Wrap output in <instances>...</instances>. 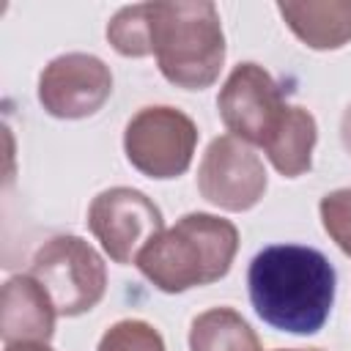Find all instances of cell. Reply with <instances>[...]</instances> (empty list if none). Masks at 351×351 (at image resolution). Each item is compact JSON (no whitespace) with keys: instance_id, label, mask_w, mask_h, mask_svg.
Returning a JSON list of instances; mask_svg holds the SVG:
<instances>
[{"instance_id":"6da1fadb","label":"cell","mask_w":351,"mask_h":351,"mask_svg":"<svg viewBox=\"0 0 351 351\" xmlns=\"http://www.w3.org/2000/svg\"><path fill=\"white\" fill-rule=\"evenodd\" d=\"M255 313L274 329L315 335L335 302V269L324 252L302 244L261 250L247 271Z\"/></svg>"},{"instance_id":"7a4b0ae2","label":"cell","mask_w":351,"mask_h":351,"mask_svg":"<svg viewBox=\"0 0 351 351\" xmlns=\"http://www.w3.org/2000/svg\"><path fill=\"white\" fill-rule=\"evenodd\" d=\"M236 250L239 230L230 219L192 211L143 247L137 269L154 288L181 293L222 280L230 271Z\"/></svg>"},{"instance_id":"3957f363","label":"cell","mask_w":351,"mask_h":351,"mask_svg":"<svg viewBox=\"0 0 351 351\" xmlns=\"http://www.w3.org/2000/svg\"><path fill=\"white\" fill-rule=\"evenodd\" d=\"M151 55L167 82L184 90L214 85L225 63L219 11L208 0L148 3Z\"/></svg>"},{"instance_id":"277c9868","label":"cell","mask_w":351,"mask_h":351,"mask_svg":"<svg viewBox=\"0 0 351 351\" xmlns=\"http://www.w3.org/2000/svg\"><path fill=\"white\" fill-rule=\"evenodd\" d=\"M30 274L52 299L58 315H82L93 310L107 291L101 255L80 236L63 233L47 239L30 263Z\"/></svg>"},{"instance_id":"5b68a950","label":"cell","mask_w":351,"mask_h":351,"mask_svg":"<svg viewBox=\"0 0 351 351\" xmlns=\"http://www.w3.org/2000/svg\"><path fill=\"white\" fill-rule=\"evenodd\" d=\"M197 145L195 121L167 104L137 110L123 132V151L148 178H176L189 170Z\"/></svg>"},{"instance_id":"8992f818","label":"cell","mask_w":351,"mask_h":351,"mask_svg":"<svg viewBox=\"0 0 351 351\" xmlns=\"http://www.w3.org/2000/svg\"><path fill=\"white\" fill-rule=\"evenodd\" d=\"M219 118L228 132L244 143L266 148L285 121V104L274 77L258 63H239L217 96Z\"/></svg>"},{"instance_id":"52a82bcc","label":"cell","mask_w":351,"mask_h":351,"mask_svg":"<svg viewBox=\"0 0 351 351\" xmlns=\"http://www.w3.org/2000/svg\"><path fill=\"white\" fill-rule=\"evenodd\" d=\"M88 228L115 263H137L143 247L165 230L159 206L140 189L112 186L93 197Z\"/></svg>"},{"instance_id":"ba28073f","label":"cell","mask_w":351,"mask_h":351,"mask_svg":"<svg viewBox=\"0 0 351 351\" xmlns=\"http://www.w3.org/2000/svg\"><path fill=\"white\" fill-rule=\"evenodd\" d=\"M197 189L208 203L225 211H247L266 192V167L250 143L219 134L200 159Z\"/></svg>"},{"instance_id":"9c48e42d","label":"cell","mask_w":351,"mask_h":351,"mask_svg":"<svg viewBox=\"0 0 351 351\" xmlns=\"http://www.w3.org/2000/svg\"><path fill=\"white\" fill-rule=\"evenodd\" d=\"M112 93L110 66L88 52H66L49 60L38 77V101L52 118H88Z\"/></svg>"},{"instance_id":"30bf717a","label":"cell","mask_w":351,"mask_h":351,"mask_svg":"<svg viewBox=\"0 0 351 351\" xmlns=\"http://www.w3.org/2000/svg\"><path fill=\"white\" fill-rule=\"evenodd\" d=\"M55 304L33 274L8 277L0 291L3 343H47L55 332Z\"/></svg>"},{"instance_id":"8fae6325","label":"cell","mask_w":351,"mask_h":351,"mask_svg":"<svg viewBox=\"0 0 351 351\" xmlns=\"http://www.w3.org/2000/svg\"><path fill=\"white\" fill-rule=\"evenodd\" d=\"M277 11L310 49H340L351 41V0L277 3Z\"/></svg>"},{"instance_id":"7c38bea8","label":"cell","mask_w":351,"mask_h":351,"mask_svg":"<svg viewBox=\"0 0 351 351\" xmlns=\"http://www.w3.org/2000/svg\"><path fill=\"white\" fill-rule=\"evenodd\" d=\"M315 140H318V126H315L313 112H307L299 104H291L282 126L277 129V134L263 151L280 176L296 178L310 170Z\"/></svg>"},{"instance_id":"4fadbf2b","label":"cell","mask_w":351,"mask_h":351,"mask_svg":"<svg viewBox=\"0 0 351 351\" xmlns=\"http://www.w3.org/2000/svg\"><path fill=\"white\" fill-rule=\"evenodd\" d=\"M189 351H261L255 329L233 307H211L189 326Z\"/></svg>"},{"instance_id":"5bb4252c","label":"cell","mask_w":351,"mask_h":351,"mask_svg":"<svg viewBox=\"0 0 351 351\" xmlns=\"http://www.w3.org/2000/svg\"><path fill=\"white\" fill-rule=\"evenodd\" d=\"M107 41L123 58H145L151 55V19L148 3L126 5L107 22Z\"/></svg>"},{"instance_id":"9a60e30c","label":"cell","mask_w":351,"mask_h":351,"mask_svg":"<svg viewBox=\"0 0 351 351\" xmlns=\"http://www.w3.org/2000/svg\"><path fill=\"white\" fill-rule=\"evenodd\" d=\"M96 351H165V340L148 321L123 318L101 335Z\"/></svg>"},{"instance_id":"2e32d148","label":"cell","mask_w":351,"mask_h":351,"mask_svg":"<svg viewBox=\"0 0 351 351\" xmlns=\"http://www.w3.org/2000/svg\"><path fill=\"white\" fill-rule=\"evenodd\" d=\"M321 222L329 239L346 252L351 247V189H335L321 197Z\"/></svg>"},{"instance_id":"e0dca14e","label":"cell","mask_w":351,"mask_h":351,"mask_svg":"<svg viewBox=\"0 0 351 351\" xmlns=\"http://www.w3.org/2000/svg\"><path fill=\"white\" fill-rule=\"evenodd\" d=\"M340 137H343L346 151L351 154V104H348L346 112H343V121H340Z\"/></svg>"},{"instance_id":"ac0fdd59","label":"cell","mask_w":351,"mask_h":351,"mask_svg":"<svg viewBox=\"0 0 351 351\" xmlns=\"http://www.w3.org/2000/svg\"><path fill=\"white\" fill-rule=\"evenodd\" d=\"M5 351H52L47 343H8Z\"/></svg>"},{"instance_id":"d6986e66","label":"cell","mask_w":351,"mask_h":351,"mask_svg":"<svg viewBox=\"0 0 351 351\" xmlns=\"http://www.w3.org/2000/svg\"><path fill=\"white\" fill-rule=\"evenodd\" d=\"M277 351H304V348H277ZM307 351H318V348H307Z\"/></svg>"},{"instance_id":"ffe728a7","label":"cell","mask_w":351,"mask_h":351,"mask_svg":"<svg viewBox=\"0 0 351 351\" xmlns=\"http://www.w3.org/2000/svg\"><path fill=\"white\" fill-rule=\"evenodd\" d=\"M346 255H351V247H348V250H346Z\"/></svg>"}]
</instances>
